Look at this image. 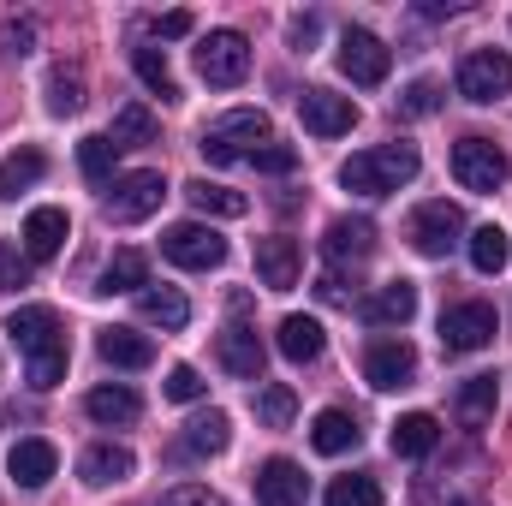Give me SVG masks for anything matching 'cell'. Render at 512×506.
<instances>
[{
    "instance_id": "38",
    "label": "cell",
    "mask_w": 512,
    "mask_h": 506,
    "mask_svg": "<svg viewBox=\"0 0 512 506\" xmlns=\"http://www.w3.org/2000/svg\"><path fill=\"white\" fill-rule=\"evenodd\" d=\"M137 143H155V114L149 108H120V120H114V149H137Z\"/></svg>"
},
{
    "instance_id": "24",
    "label": "cell",
    "mask_w": 512,
    "mask_h": 506,
    "mask_svg": "<svg viewBox=\"0 0 512 506\" xmlns=\"http://www.w3.org/2000/svg\"><path fill=\"white\" fill-rule=\"evenodd\" d=\"M358 441H364V429H358V417H352V411H322V417L310 423V447H316V453H328V459L352 453Z\"/></svg>"
},
{
    "instance_id": "18",
    "label": "cell",
    "mask_w": 512,
    "mask_h": 506,
    "mask_svg": "<svg viewBox=\"0 0 512 506\" xmlns=\"http://www.w3.org/2000/svg\"><path fill=\"white\" fill-rule=\"evenodd\" d=\"M304 471L292 465V459H268L262 471H256V506H304Z\"/></svg>"
},
{
    "instance_id": "10",
    "label": "cell",
    "mask_w": 512,
    "mask_h": 506,
    "mask_svg": "<svg viewBox=\"0 0 512 506\" xmlns=\"http://www.w3.org/2000/svg\"><path fill=\"white\" fill-rule=\"evenodd\" d=\"M489 340H495V310H489L483 298L441 310V346H447V352H483Z\"/></svg>"
},
{
    "instance_id": "45",
    "label": "cell",
    "mask_w": 512,
    "mask_h": 506,
    "mask_svg": "<svg viewBox=\"0 0 512 506\" xmlns=\"http://www.w3.org/2000/svg\"><path fill=\"white\" fill-rule=\"evenodd\" d=\"M30 42H36V24L30 18H6L0 24V48L6 54H30Z\"/></svg>"
},
{
    "instance_id": "27",
    "label": "cell",
    "mask_w": 512,
    "mask_h": 506,
    "mask_svg": "<svg viewBox=\"0 0 512 506\" xmlns=\"http://www.w3.org/2000/svg\"><path fill=\"white\" fill-rule=\"evenodd\" d=\"M185 197H191V209H197V215H221V221L251 215V197H245V191H227V185H209V179H191V185H185Z\"/></svg>"
},
{
    "instance_id": "15",
    "label": "cell",
    "mask_w": 512,
    "mask_h": 506,
    "mask_svg": "<svg viewBox=\"0 0 512 506\" xmlns=\"http://www.w3.org/2000/svg\"><path fill=\"white\" fill-rule=\"evenodd\" d=\"M364 376H370V387H382V393H399V387H411V376H417V352L405 340H376L364 352Z\"/></svg>"
},
{
    "instance_id": "29",
    "label": "cell",
    "mask_w": 512,
    "mask_h": 506,
    "mask_svg": "<svg viewBox=\"0 0 512 506\" xmlns=\"http://www.w3.org/2000/svg\"><path fill=\"white\" fill-rule=\"evenodd\" d=\"M435 441H441V423L429 411H405L393 423V453L399 459H423V453H435Z\"/></svg>"
},
{
    "instance_id": "42",
    "label": "cell",
    "mask_w": 512,
    "mask_h": 506,
    "mask_svg": "<svg viewBox=\"0 0 512 506\" xmlns=\"http://www.w3.org/2000/svg\"><path fill=\"white\" fill-rule=\"evenodd\" d=\"M251 167H262V173H292L298 167V149L292 143H262L251 155Z\"/></svg>"
},
{
    "instance_id": "12",
    "label": "cell",
    "mask_w": 512,
    "mask_h": 506,
    "mask_svg": "<svg viewBox=\"0 0 512 506\" xmlns=\"http://www.w3.org/2000/svg\"><path fill=\"white\" fill-rule=\"evenodd\" d=\"M387 66H393V54H387L382 36H370V30H346L340 36V72L352 84H382Z\"/></svg>"
},
{
    "instance_id": "26",
    "label": "cell",
    "mask_w": 512,
    "mask_h": 506,
    "mask_svg": "<svg viewBox=\"0 0 512 506\" xmlns=\"http://www.w3.org/2000/svg\"><path fill=\"white\" fill-rule=\"evenodd\" d=\"M84 411L96 417V423H137V411H143V399L131 393L126 381H108V387H90V399H84Z\"/></svg>"
},
{
    "instance_id": "46",
    "label": "cell",
    "mask_w": 512,
    "mask_h": 506,
    "mask_svg": "<svg viewBox=\"0 0 512 506\" xmlns=\"http://www.w3.org/2000/svg\"><path fill=\"white\" fill-rule=\"evenodd\" d=\"M161 506H227L215 489H203V483H185V489H173V495H161Z\"/></svg>"
},
{
    "instance_id": "4",
    "label": "cell",
    "mask_w": 512,
    "mask_h": 506,
    "mask_svg": "<svg viewBox=\"0 0 512 506\" xmlns=\"http://www.w3.org/2000/svg\"><path fill=\"white\" fill-rule=\"evenodd\" d=\"M197 72H203L215 90L245 84V78H251V42H245L239 30H209V36L197 42Z\"/></svg>"
},
{
    "instance_id": "5",
    "label": "cell",
    "mask_w": 512,
    "mask_h": 506,
    "mask_svg": "<svg viewBox=\"0 0 512 506\" xmlns=\"http://www.w3.org/2000/svg\"><path fill=\"white\" fill-rule=\"evenodd\" d=\"M161 256L179 262V268H191V274H209V268L227 262V239L215 227H203V221H179V227L161 233Z\"/></svg>"
},
{
    "instance_id": "8",
    "label": "cell",
    "mask_w": 512,
    "mask_h": 506,
    "mask_svg": "<svg viewBox=\"0 0 512 506\" xmlns=\"http://www.w3.org/2000/svg\"><path fill=\"white\" fill-rule=\"evenodd\" d=\"M405 239H411V251L417 256H447L459 239H465V215H459L453 203H423V209L411 215Z\"/></svg>"
},
{
    "instance_id": "11",
    "label": "cell",
    "mask_w": 512,
    "mask_h": 506,
    "mask_svg": "<svg viewBox=\"0 0 512 506\" xmlns=\"http://www.w3.org/2000/svg\"><path fill=\"white\" fill-rule=\"evenodd\" d=\"M298 120H304V131H316V137H346V131L358 126V102L352 96H334V90H304L298 96Z\"/></svg>"
},
{
    "instance_id": "7",
    "label": "cell",
    "mask_w": 512,
    "mask_h": 506,
    "mask_svg": "<svg viewBox=\"0 0 512 506\" xmlns=\"http://www.w3.org/2000/svg\"><path fill=\"white\" fill-rule=\"evenodd\" d=\"M507 90H512V54L507 48H477V54L459 60V96H465V102L489 108V102H501Z\"/></svg>"
},
{
    "instance_id": "31",
    "label": "cell",
    "mask_w": 512,
    "mask_h": 506,
    "mask_svg": "<svg viewBox=\"0 0 512 506\" xmlns=\"http://www.w3.org/2000/svg\"><path fill=\"white\" fill-rule=\"evenodd\" d=\"M42 173H48V155H42V149H12V155L0 161V197H18V191H30Z\"/></svg>"
},
{
    "instance_id": "37",
    "label": "cell",
    "mask_w": 512,
    "mask_h": 506,
    "mask_svg": "<svg viewBox=\"0 0 512 506\" xmlns=\"http://www.w3.org/2000/svg\"><path fill=\"white\" fill-rule=\"evenodd\" d=\"M328 506H382V483L376 477H334L328 483Z\"/></svg>"
},
{
    "instance_id": "34",
    "label": "cell",
    "mask_w": 512,
    "mask_h": 506,
    "mask_svg": "<svg viewBox=\"0 0 512 506\" xmlns=\"http://www.w3.org/2000/svg\"><path fill=\"white\" fill-rule=\"evenodd\" d=\"M507 256H512V245H507L501 227H477V233H471V268H477V274H501Z\"/></svg>"
},
{
    "instance_id": "35",
    "label": "cell",
    "mask_w": 512,
    "mask_h": 506,
    "mask_svg": "<svg viewBox=\"0 0 512 506\" xmlns=\"http://www.w3.org/2000/svg\"><path fill=\"white\" fill-rule=\"evenodd\" d=\"M114 137H84L78 143V167H84V179L90 185H114Z\"/></svg>"
},
{
    "instance_id": "28",
    "label": "cell",
    "mask_w": 512,
    "mask_h": 506,
    "mask_svg": "<svg viewBox=\"0 0 512 506\" xmlns=\"http://www.w3.org/2000/svg\"><path fill=\"white\" fill-rule=\"evenodd\" d=\"M227 441H233V429H227V411H197L191 423H185V453L191 459H209V453H227Z\"/></svg>"
},
{
    "instance_id": "43",
    "label": "cell",
    "mask_w": 512,
    "mask_h": 506,
    "mask_svg": "<svg viewBox=\"0 0 512 506\" xmlns=\"http://www.w3.org/2000/svg\"><path fill=\"white\" fill-rule=\"evenodd\" d=\"M66 376V352H48V358H30V387L36 393H48V387H60Z\"/></svg>"
},
{
    "instance_id": "41",
    "label": "cell",
    "mask_w": 512,
    "mask_h": 506,
    "mask_svg": "<svg viewBox=\"0 0 512 506\" xmlns=\"http://www.w3.org/2000/svg\"><path fill=\"white\" fill-rule=\"evenodd\" d=\"M203 393H209V381L197 376L191 364H173V370H167V399H179V405H197Z\"/></svg>"
},
{
    "instance_id": "47",
    "label": "cell",
    "mask_w": 512,
    "mask_h": 506,
    "mask_svg": "<svg viewBox=\"0 0 512 506\" xmlns=\"http://www.w3.org/2000/svg\"><path fill=\"white\" fill-rule=\"evenodd\" d=\"M155 30H161V36H185V30H191V12H167Z\"/></svg>"
},
{
    "instance_id": "1",
    "label": "cell",
    "mask_w": 512,
    "mask_h": 506,
    "mask_svg": "<svg viewBox=\"0 0 512 506\" xmlns=\"http://www.w3.org/2000/svg\"><path fill=\"white\" fill-rule=\"evenodd\" d=\"M417 179V149L411 143H382V149H364L340 167V185L358 191V197H393L399 185Z\"/></svg>"
},
{
    "instance_id": "2",
    "label": "cell",
    "mask_w": 512,
    "mask_h": 506,
    "mask_svg": "<svg viewBox=\"0 0 512 506\" xmlns=\"http://www.w3.org/2000/svg\"><path fill=\"white\" fill-rule=\"evenodd\" d=\"M262 143H274V131H268V114H256V108H233V114H221L215 126L203 131V155L215 161V167H227V161H251Z\"/></svg>"
},
{
    "instance_id": "19",
    "label": "cell",
    "mask_w": 512,
    "mask_h": 506,
    "mask_svg": "<svg viewBox=\"0 0 512 506\" xmlns=\"http://www.w3.org/2000/svg\"><path fill=\"white\" fill-rule=\"evenodd\" d=\"M274 346H280V358H286V364H316V358H322V346H328V334H322V322H316V316H286V322H280V334H274Z\"/></svg>"
},
{
    "instance_id": "23",
    "label": "cell",
    "mask_w": 512,
    "mask_h": 506,
    "mask_svg": "<svg viewBox=\"0 0 512 506\" xmlns=\"http://www.w3.org/2000/svg\"><path fill=\"white\" fill-rule=\"evenodd\" d=\"M417 316V286L411 280H387L382 292L364 304V322H376V328H405Z\"/></svg>"
},
{
    "instance_id": "14",
    "label": "cell",
    "mask_w": 512,
    "mask_h": 506,
    "mask_svg": "<svg viewBox=\"0 0 512 506\" xmlns=\"http://www.w3.org/2000/svg\"><path fill=\"white\" fill-rule=\"evenodd\" d=\"M298 274H304V251H298V239H286V233L256 239V280H262L268 292H292Z\"/></svg>"
},
{
    "instance_id": "25",
    "label": "cell",
    "mask_w": 512,
    "mask_h": 506,
    "mask_svg": "<svg viewBox=\"0 0 512 506\" xmlns=\"http://www.w3.org/2000/svg\"><path fill=\"white\" fill-rule=\"evenodd\" d=\"M137 310H143V322H155V328H167V334H179V328L191 322V304H185V292H173V286H143V292H137Z\"/></svg>"
},
{
    "instance_id": "33",
    "label": "cell",
    "mask_w": 512,
    "mask_h": 506,
    "mask_svg": "<svg viewBox=\"0 0 512 506\" xmlns=\"http://www.w3.org/2000/svg\"><path fill=\"white\" fill-rule=\"evenodd\" d=\"M131 66H137V78H143L161 102H179V84H173V72H167V54H161V48H131Z\"/></svg>"
},
{
    "instance_id": "17",
    "label": "cell",
    "mask_w": 512,
    "mask_h": 506,
    "mask_svg": "<svg viewBox=\"0 0 512 506\" xmlns=\"http://www.w3.org/2000/svg\"><path fill=\"white\" fill-rule=\"evenodd\" d=\"M66 239H72L66 209H30V221H24V256H30V262L60 256V251H66Z\"/></svg>"
},
{
    "instance_id": "16",
    "label": "cell",
    "mask_w": 512,
    "mask_h": 506,
    "mask_svg": "<svg viewBox=\"0 0 512 506\" xmlns=\"http://www.w3.org/2000/svg\"><path fill=\"white\" fill-rule=\"evenodd\" d=\"M322 251H328V262H364V256L376 251V221H370V215H340V221H328Z\"/></svg>"
},
{
    "instance_id": "30",
    "label": "cell",
    "mask_w": 512,
    "mask_h": 506,
    "mask_svg": "<svg viewBox=\"0 0 512 506\" xmlns=\"http://www.w3.org/2000/svg\"><path fill=\"white\" fill-rule=\"evenodd\" d=\"M149 286V256L143 251H114L102 268V286L96 292H143Z\"/></svg>"
},
{
    "instance_id": "22",
    "label": "cell",
    "mask_w": 512,
    "mask_h": 506,
    "mask_svg": "<svg viewBox=\"0 0 512 506\" xmlns=\"http://www.w3.org/2000/svg\"><path fill=\"white\" fill-rule=\"evenodd\" d=\"M131 459L126 447H114V441H96V447H84V459H78V477L90 483V489H108V483H126L131 477Z\"/></svg>"
},
{
    "instance_id": "3",
    "label": "cell",
    "mask_w": 512,
    "mask_h": 506,
    "mask_svg": "<svg viewBox=\"0 0 512 506\" xmlns=\"http://www.w3.org/2000/svg\"><path fill=\"white\" fill-rule=\"evenodd\" d=\"M161 197H167V179H161V173H149V167H137V173H120V179L108 185L102 215H108V221H120V227H137V221H149V215L161 209Z\"/></svg>"
},
{
    "instance_id": "21",
    "label": "cell",
    "mask_w": 512,
    "mask_h": 506,
    "mask_svg": "<svg viewBox=\"0 0 512 506\" xmlns=\"http://www.w3.org/2000/svg\"><path fill=\"white\" fill-rule=\"evenodd\" d=\"M96 352H102L114 370H149V364H155V340L137 334V328H102Z\"/></svg>"
},
{
    "instance_id": "40",
    "label": "cell",
    "mask_w": 512,
    "mask_h": 506,
    "mask_svg": "<svg viewBox=\"0 0 512 506\" xmlns=\"http://www.w3.org/2000/svg\"><path fill=\"white\" fill-rule=\"evenodd\" d=\"M441 108V84L435 78H417L405 96H399V114H411V120H423V114H435Z\"/></svg>"
},
{
    "instance_id": "6",
    "label": "cell",
    "mask_w": 512,
    "mask_h": 506,
    "mask_svg": "<svg viewBox=\"0 0 512 506\" xmlns=\"http://www.w3.org/2000/svg\"><path fill=\"white\" fill-rule=\"evenodd\" d=\"M453 179L477 197H495L507 185V155L489 143V137H459L453 143Z\"/></svg>"
},
{
    "instance_id": "20",
    "label": "cell",
    "mask_w": 512,
    "mask_h": 506,
    "mask_svg": "<svg viewBox=\"0 0 512 506\" xmlns=\"http://www.w3.org/2000/svg\"><path fill=\"white\" fill-rule=\"evenodd\" d=\"M6 471H12L18 489H42V483L60 471V453H54L48 441H18V447L6 453Z\"/></svg>"
},
{
    "instance_id": "9",
    "label": "cell",
    "mask_w": 512,
    "mask_h": 506,
    "mask_svg": "<svg viewBox=\"0 0 512 506\" xmlns=\"http://www.w3.org/2000/svg\"><path fill=\"white\" fill-rule=\"evenodd\" d=\"M6 334H12V346H18L24 358L66 352V328H60V316H54L48 304H18V310H12V322H6Z\"/></svg>"
},
{
    "instance_id": "13",
    "label": "cell",
    "mask_w": 512,
    "mask_h": 506,
    "mask_svg": "<svg viewBox=\"0 0 512 506\" xmlns=\"http://www.w3.org/2000/svg\"><path fill=\"white\" fill-rule=\"evenodd\" d=\"M215 358H221V370H227V376H239V381H262L268 346L256 340V328L233 322V328H221V334H215Z\"/></svg>"
},
{
    "instance_id": "39",
    "label": "cell",
    "mask_w": 512,
    "mask_h": 506,
    "mask_svg": "<svg viewBox=\"0 0 512 506\" xmlns=\"http://www.w3.org/2000/svg\"><path fill=\"white\" fill-rule=\"evenodd\" d=\"M48 108H54V114H78V108H84V78L66 72V66H54V72H48Z\"/></svg>"
},
{
    "instance_id": "44",
    "label": "cell",
    "mask_w": 512,
    "mask_h": 506,
    "mask_svg": "<svg viewBox=\"0 0 512 506\" xmlns=\"http://www.w3.org/2000/svg\"><path fill=\"white\" fill-rule=\"evenodd\" d=\"M30 280V256H18L12 245H0V292H18Z\"/></svg>"
},
{
    "instance_id": "36",
    "label": "cell",
    "mask_w": 512,
    "mask_h": 506,
    "mask_svg": "<svg viewBox=\"0 0 512 506\" xmlns=\"http://www.w3.org/2000/svg\"><path fill=\"white\" fill-rule=\"evenodd\" d=\"M256 417H262L268 429H286V423L298 417V393H292L286 381H268V387L256 393Z\"/></svg>"
},
{
    "instance_id": "32",
    "label": "cell",
    "mask_w": 512,
    "mask_h": 506,
    "mask_svg": "<svg viewBox=\"0 0 512 506\" xmlns=\"http://www.w3.org/2000/svg\"><path fill=\"white\" fill-rule=\"evenodd\" d=\"M495 405H501V381L495 376H471L459 381V417L477 429V423H489L495 417Z\"/></svg>"
}]
</instances>
